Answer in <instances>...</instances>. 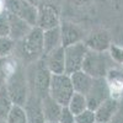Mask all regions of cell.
I'll return each mask as SVG.
<instances>
[{
  "label": "cell",
  "instance_id": "cell-20",
  "mask_svg": "<svg viewBox=\"0 0 123 123\" xmlns=\"http://www.w3.org/2000/svg\"><path fill=\"white\" fill-rule=\"evenodd\" d=\"M68 107L70 108V111L76 116L80 112L85 111L87 107V100L86 96L83 94H79V92H74L73 96L70 97L69 102H68Z\"/></svg>",
  "mask_w": 123,
  "mask_h": 123
},
{
  "label": "cell",
  "instance_id": "cell-32",
  "mask_svg": "<svg viewBox=\"0 0 123 123\" xmlns=\"http://www.w3.org/2000/svg\"><path fill=\"white\" fill-rule=\"evenodd\" d=\"M5 3H3V1H0V12H3V11H5Z\"/></svg>",
  "mask_w": 123,
  "mask_h": 123
},
{
  "label": "cell",
  "instance_id": "cell-7",
  "mask_svg": "<svg viewBox=\"0 0 123 123\" xmlns=\"http://www.w3.org/2000/svg\"><path fill=\"white\" fill-rule=\"evenodd\" d=\"M4 3L9 12L24 18L31 26L37 25L38 6L31 4L27 0H4Z\"/></svg>",
  "mask_w": 123,
  "mask_h": 123
},
{
  "label": "cell",
  "instance_id": "cell-23",
  "mask_svg": "<svg viewBox=\"0 0 123 123\" xmlns=\"http://www.w3.org/2000/svg\"><path fill=\"white\" fill-rule=\"evenodd\" d=\"M16 49V41H14L10 36L0 37V58L11 55Z\"/></svg>",
  "mask_w": 123,
  "mask_h": 123
},
{
  "label": "cell",
  "instance_id": "cell-2",
  "mask_svg": "<svg viewBox=\"0 0 123 123\" xmlns=\"http://www.w3.org/2000/svg\"><path fill=\"white\" fill-rule=\"evenodd\" d=\"M16 49L25 60H28L31 63L41 58L44 52L43 30L38 26H33L26 37L16 42Z\"/></svg>",
  "mask_w": 123,
  "mask_h": 123
},
{
  "label": "cell",
  "instance_id": "cell-36",
  "mask_svg": "<svg viewBox=\"0 0 123 123\" xmlns=\"http://www.w3.org/2000/svg\"><path fill=\"white\" fill-rule=\"evenodd\" d=\"M0 89H1V84H0Z\"/></svg>",
  "mask_w": 123,
  "mask_h": 123
},
{
  "label": "cell",
  "instance_id": "cell-12",
  "mask_svg": "<svg viewBox=\"0 0 123 123\" xmlns=\"http://www.w3.org/2000/svg\"><path fill=\"white\" fill-rule=\"evenodd\" d=\"M60 35H62V46L67 47L70 44H74L78 42L84 41V32L78 25L64 21L60 22Z\"/></svg>",
  "mask_w": 123,
  "mask_h": 123
},
{
  "label": "cell",
  "instance_id": "cell-15",
  "mask_svg": "<svg viewBox=\"0 0 123 123\" xmlns=\"http://www.w3.org/2000/svg\"><path fill=\"white\" fill-rule=\"evenodd\" d=\"M95 112H96V118L98 122L108 123L111 118L118 112V100L110 96L95 110Z\"/></svg>",
  "mask_w": 123,
  "mask_h": 123
},
{
  "label": "cell",
  "instance_id": "cell-6",
  "mask_svg": "<svg viewBox=\"0 0 123 123\" xmlns=\"http://www.w3.org/2000/svg\"><path fill=\"white\" fill-rule=\"evenodd\" d=\"M87 50L89 49H87L86 44L84 43V41L64 47L65 73L67 74H71L74 71L81 70Z\"/></svg>",
  "mask_w": 123,
  "mask_h": 123
},
{
  "label": "cell",
  "instance_id": "cell-16",
  "mask_svg": "<svg viewBox=\"0 0 123 123\" xmlns=\"http://www.w3.org/2000/svg\"><path fill=\"white\" fill-rule=\"evenodd\" d=\"M69 75H70V79H71V84H73L74 91L86 96L92 83H94V78L91 75H89L83 69L74 71V73H71Z\"/></svg>",
  "mask_w": 123,
  "mask_h": 123
},
{
  "label": "cell",
  "instance_id": "cell-28",
  "mask_svg": "<svg viewBox=\"0 0 123 123\" xmlns=\"http://www.w3.org/2000/svg\"><path fill=\"white\" fill-rule=\"evenodd\" d=\"M63 1H65V0H43V3L46 4H50V5H53L58 9H60V5L63 4ZM42 3V4H43Z\"/></svg>",
  "mask_w": 123,
  "mask_h": 123
},
{
  "label": "cell",
  "instance_id": "cell-27",
  "mask_svg": "<svg viewBox=\"0 0 123 123\" xmlns=\"http://www.w3.org/2000/svg\"><path fill=\"white\" fill-rule=\"evenodd\" d=\"M108 53H110L111 58L113 59L115 63H118V64L123 65V48L122 47L112 44L108 49Z\"/></svg>",
  "mask_w": 123,
  "mask_h": 123
},
{
  "label": "cell",
  "instance_id": "cell-8",
  "mask_svg": "<svg viewBox=\"0 0 123 123\" xmlns=\"http://www.w3.org/2000/svg\"><path fill=\"white\" fill-rule=\"evenodd\" d=\"M110 96H111V92H110L107 79L106 78H94V83H92L89 92L86 94L87 107L95 111Z\"/></svg>",
  "mask_w": 123,
  "mask_h": 123
},
{
  "label": "cell",
  "instance_id": "cell-17",
  "mask_svg": "<svg viewBox=\"0 0 123 123\" xmlns=\"http://www.w3.org/2000/svg\"><path fill=\"white\" fill-rule=\"evenodd\" d=\"M42 107L46 122H58L59 115L62 112V108H63V106L59 102H57L50 95H47L42 98Z\"/></svg>",
  "mask_w": 123,
  "mask_h": 123
},
{
  "label": "cell",
  "instance_id": "cell-29",
  "mask_svg": "<svg viewBox=\"0 0 123 123\" xmlns=\"http://www.w3.org/2000/svg\"><path fill=\"white\" fill-rule=\"evenodd\" d=\"M108 123H123V117L119 116L118 113H116L113 117L111 118V121H110Z\"/></svg>",
  "mask_w": 123,
  "mask_h": 123
},
{
  "label": "cell",
  "instance_id": "cell-35",
  "mask_svg": "<svg viewBox=\"0 0 123 123\" xmlns=\"http://www.w3.org/2000/svg\"><path fill=\"white\" fill-rule=\"evenodd\" d=\"M96 123H106V122H98V121H97V122H96Z\"/></svg>",
  "mask_w": 123,
  "mask_h": 123
},
{
  "label": "cell",
  "instance_id": "cell-26",
  "mask_svg": "<svg viewBox=\"0 0 123 123\" xmlns=\"http://www.w3.org/2000/svg\"><path fill=\"white\" fill-rule=\"evenodd\" d=\"M58 122L59 123H75V115L70 111L68 106H63L59 118H58Z\"/></svg>",
  "mask_w": 123,
  "mask_h": 123
},
{
  "label": "cell",
  "instance_id": "cell-19",
  "mask_svg": "<svg viewBox=\"0 0 123 123\" xmlns=\"http://www.w3.org/2000/svg\"><path fill=\"white\" fill-rule=\"evenodd\" d=\"M43 44H44V52L47 54L52 52L53 49L62 46V35H60V27H54L43 31Z\"/></svg>",
  "mask_w": 123,
  "mask_h": 123
},
{
  "label": "cell",
  "instance_id": "cell-3",
  "mask_svg": "<svg viewBox=\"0 0 123 123\" xmlns=\"http://www.w3.org/2000/svg\"><path fill=\"white\" fill-rule=\"evenodd\" d=\"M4 86L6 87L7 94L14 105H20V106L25 105L30 94V86H28L27 74L25 73L22 65H20L15 73L6 80Z\"/></svg>",
  "mask_w": 123,
  "mask_h": 123
},
{
  "label": "cell",
  "instance_id": "cell-33",
  "mask_svg": "<svg viewBox=\"0 0 123 123\" xmlns=\"http://www.w3.org/2000/svg\"><path fill=\"white\" fill-rule=\"evenodd\" d=\"M0 123H6V119H1V118H0Z\"/></svg>",
  "mask_w": 123,
  "mask_h": 123
},
{
  "label": "cell",
  "instance_id": "cell-5",
  "mask_svg": "<svg viewBox=\"0 0 123 123\" xmlns=\"http://www.w3.org/2000/svg\"><path fill=\"white\" fill-rule=\"evenodd\" d=\"M74 92L75 91L69 74H52L49 85V95L57 102H59L62 106H68V102Z\"/></svg>",
  "mask_w": 123,
  "mask_h": 123
},
{
  "label": "cell",
  "instance_id": "cell-14",
  "mask_svg": "<svg viewBox=\"0 0 123 123\" xmlns=\"http://www.w3.org/2000/svg\"><path fill=\"white\" fill-rule=\"evenodd\" d=\"M9 21H10V37H11L14 41L18 42L21 41L24 37L27 36V33L31 31L33 26H31L27 21H25L24 18L16 16L15 14L9 12Z\"/></svg>",
  "mask_w": 123,
  "mask_h": 123
},
{
  "label": "cell",
  "instance_id": "cell-31",
  "mask_svg": "<svg viewBox=\"0 0 123 123\" xmlns=\"http://www.w3.org/2000/svg\"><path fill=\"white\" fill-rule=\"evenodd\" d=\"M27 1H30L31 4H33V5L38 6V5H41V4L43 3V0H27Z\"/></svg>",
  "mask_w": 123,
  "mask_h": 123
},
{
  "label": "cell",
  "instance_id": "cell-13",
  "mask_svg": "<svg viewBox=\"0 0 123 123\" xmlns=\"http://www.w3.org/2000/svg\"><path fill=\"white\" fill-rule=\"evenodd\" d=\"M46 64L52 74H63L65 73V55H64V47L59 46L53 49L52 52L43 54Z\"/></svg>",
  "mask_w": 123,
  "mask_h": 123
},
{
  "label": "cell",
  "instance_id": "cell-11",
  "mask_svg": "<svg viewBox=\"0 0 123 123\" xmlns=\"http://www.w3.org/2000/svg\"><path fill=\"white\" fill-rule=\"evenodd\" d=\"M84 43L86 44L87 49L95 50V52H108L111 43V36L105 30H96L91 32L85 39Z\"/></svg>",
  "mask_w": 123,
  "mask_h": 123
},
{
  "label": "cell",
  "instance_id": "cell-30",
  "mask_svg": "<svg viewBox=\"0 0 123 123\" xmlns=\"http://www.w3.org/2000/svg\"><path fill=\"white\" fill-rule=\"evenodd\" d=\"M68 1H69L70 4L75 5V6H81V5L89 3V0H68Z\"/></svg>",
  "mask_w": 123,
  "mask_h": 123
},
{
  "label": "cell",
  "instance_id": "cell-21",
  "mask_svg": "<svg viewBox=\"0 0 123 123\" xmlns=\"http://www.w3.org/2000/svg\"><path fill=\"white\" fill-rule=\"evenodd\" d=\"M6 123H28L24 106L12 105L6 117Z\"/></svg>",
  "mask_w": 123,
  "mask_h": 123
},
{
  "label": "cell",
  "instance_id": "cell-22",
  "mask_svg": "<svg viewBox=\"0 0 123 123\" xmlns=\"http://www.w3.org/2000/svg\"><path fill=\"white\" fill-rule=\"evenodd\" d=\"M12 105L14 104H12L11 98H10V96L7 94L6 87L4 85H1V89H0V118L6 119Z\"/></svg>",
  "mask_w": 123,
  "mask_h": 123
},
{
  "label": "cell",
  "instance_id": "cell-25",
  "mask_svg": "<svg viewBox=\"0 0 123 123\" xmlns=\"http://www.w3.org/2000/svg\"><path fill=\"white\" fill-rule=\"evenodd\" d=\"M10 35V21L7 10L0 12V37H6Z\"/></svg>",
  "mask_w": 123,
  "mask_h": 123
},
{
  "label": "cell",
  "instance_id": "cell-9",
  "mask_svg": "<svg viewBox=\"0 0 123 123\" xmlns=\"http://www.w3.org/2000/svg\"><path fill=\"white\" fill-rule=\"evenodd\" d=\"M60 9L50 5V4H41L38 5V15H37V25L39 28L49 30L60 26Z\"/></svg>",
  "mask_w": 123,
  "mask_h": 123
},
{
  "label": "cell",
  "instance_id": "cell-18",
  "mask_svg": "<svg viewBox=\"0 0 123 123\" xmlns=\"http://www.w3.org/2000/svg\"><path fill=\"white\" fill-rule=\"evenodd\" d=\"M20 65L21 64L17 62L16 58L12 57V54L0 58V84L4 85L6 80L15 73Z\"/></svg>",
  "mask_w": 123,
  "mask_h": 123
},
{
  "label": "cell",
  "instance_id": "cell-24",
  "mask_svg": "<svg viewBox=\"0 0 123 123\" xmlns=\"http://www.w3.org/2000/svg\"><path fill=\"white\" fill-rule=\"evenodd\" d=\"M96 112L91 108H86L75 116V123H96Z\"/></svg>",
  "mask_w": 123,
  "mask_h": 123
},
{
  "label": "cell",
  "instance_id": "cell-10",
  "mask_svg": "<svg viewBox=\"0 0 123 123\" xmlns=\"http://www.w3.org/2000/svg\"><path fill=\"white\" fill-rule=\"evenodd\" d=\"M28 123H44V115L42 107V97L30 91L28 97L24 105Z\"/></svg>",
  "mask_w": 123,
  "mask_h": 123
},
{
  "label": "cell",
  "instance_id": "cell-4",
  "mask_svg": "<svg viewBox=\"0 0 123 123\" xmlns=\"http://www.w3.org/2000/svg\"><path fill=\"white\" fill-rule=\"evenodd\" d=\"M115 63L107 52H95L87 50L84 59L83 69L92 78H106L108 71L112 69L111 64Z\"/></svg>",
  "mask_w": 123,
  "mask_h": 123
},
{
  "label": "cell",
  "instance_id": "cell-1",
  "mask_svg": "<svg viewBox=\"0 0 123 123\" xmlns=\"http://www.w3.org/2000/svg\"><path fill=\"white\" fill-rule=\"evenodd\" d=\"M50 79H52V73L48 69L43 55L31 63L27 71V80L31 92L42 98L49 95Z\"/></svg>",
  "mask_w": 123,
  "mask_h": 123
},
{
  "label": "cell",
  "instance_id": "cell-34",
  "mask_svg": "<svg viewBox=\"0 0 123 123\" xmlns=\"http://www.w3.org/2000/svg\"><path fill=\"white\" fill-rule=\"evenodd\" d=\"M44 123H59V122H57V121H54V122H44Z\"/></svg>",
  "mask_w": 123,
  "mask_h": 123
}]
</instances>
